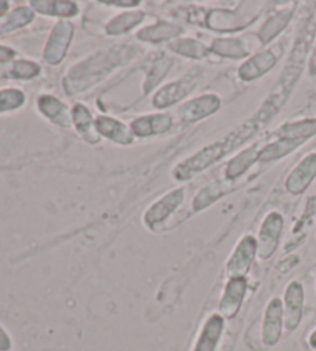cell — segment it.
Returning <instances> with one entry per match:
<instances>
[{"mask_svg":"<svg viewBox=\"0 0 316 351\" xmlns=\"http://www.w3.org/2000/svg\"><path fill=\"white\" fill-rule=\"evenodd\" d=\"M261 127H263V124H261L256 118H250L247 123L241 124L239 127H236L235 130L230 132L228 135L209 144V146L204 149H200L199 152L192 155L190 158L181 161L179 165L174 167L173 178L176 181H187L193 178L194 175L204 172L207 167L213 166L215 162L222 160L224 156L232 154L235 149H238L246 141H248Z\"/></svg>","mask_w":316,"mask_h":351,"instance_id":"cell-1","label":"cell"},{"mask_svg":"<svg viewBox=\"0 0 316 351\" xmlns=\"http://www.w3.org/2000/svg\"><path fill=\"white\" fill-rule=\"evenodd\" d=\"M130 47H108L91 54L82 62L71 66L64 77V88L68 95L82 93L99 84L114 69L130 59Z\"/></svg>","mask_w":316,"mask_h":351,"instance_id":"cell-2","label":"cell"},{"mask_svg":"<svg viewBox=\"0 0 316 351\" xmlns=\"http://www.w3.org/2000/svg\"><path fill=\"white\" fill-rule=\"evenodd\" d=\"M258 257V240L247 234L236 245L232 256L226 263V274L228 278L246 277L250 271L254 258Z\"/></svg>","mask_w":316,"mask_h":351,"instance_id":"cell-3","label":"cell"},{"mask_svg":"<svg viewBox=\"0 0 316 351\" xmlns=\"http://www.w3.org/2000/svg\"><path fill=\"white\" fill-rule=\"evenodd\" d=\"M200 73H202L200 69H193L190 73L182 76L181 80L159 88V92L153 96V106L156 108H167L184 99L198 86Z\"/></svg>","mask_w":316,"mask_h":351,"instance_id":"cell-4","label":"cell"},{"mask_svg":"<svg viewBox=\"0 0 316 351\" xmlns=\"http://www.w3.org/2000/svg\"><path fill=\"white\" fill-rule=\"evenodd\" d=\"M73 38H75V27L70 21H60L54 25L44 50V59L47 64L57 65L64 60L68 51Z\"/></svg>","mask_w":316,"mask_h":351,"instance_id":"cell-5","label":"cell"},{"mask_svg":"<svg viewBox=\"0 0 316 351\" xmlns=\"http://www.w3.org/2000/svg\"><path fill=\"white\" fill-rule=\"evenodd\" d=\"M284 219L282 215L273 210L261 223L258 234V257L261 260H269L275 254L279 245V239L282 235Z\"/></svg>","mask_w":316,"mask_h":351,"instance_id":"cell-6","label":"cell"},{"mask_svg":"<svg viewBox=\"0 0 316 351\" xmlns=\"http://www.w3.org/2000/svg\"><path fill=\"white\" fill-rule=\"evenodd\" d=\"M304 300L306 293L301 282H290L284 293V326L287 331H295L300 326L304 314Z\"/></svg>","mask_w":316,"mask_h":351,"instance_id":"cell-7","label":"cell"},{"mask_svg":"<svg viewBox=\"0 0 316 351\" xmlns=\"http://www.w3.org/2000/svg\"><path fill=\"white\" fill-rule=\"evenodd\" d=\"M185 192L184 189H176L163 195L161 199L151 204V208L145 213L144 221L151 231H157V226L162 225L176 209L179 208L181 203L184 202Z\"/></svg>","mask_w":316,"mask_h":351,"instance_id":"cell-8","label":"cell"},{"mask_svg":"<svg viewBox=\"0 0 316 351\" xmlns=\"http://www.w3.org/2000/svg\"><path fill=\"white\" fill-rule=\"evenodd\" d=\"M284 328L282 299L273 298L265 306L263 319V342L265 347H275L281 341Z\"/></svg>","mask_w":316,"mask_h":351,"instance_id":"cell-9","label":"cell"},{"mask_svg":"<svg viewBox=\"0 0 316 351\" xmlns=\"http://www.w3.org/2000/svg\"><path fill=\"white\" fill-rule=\"evenodd\" d=\"M247 288L248 283L246 277L228 278L220 302V314L224 319L236 317V314L239 313L242 304H244Z\"/></svg>","mask_w":316,"mask_h":351,"instance_id":"cell-10","label":"cell"},{"mask_svg":"<svg viewBox=\"0 0 316 351\" xmlns=\"http://www.w3.org/2000/svg\"><path fill=\"white\" fill-rule=\"evenodd\" d=\"M316 178V154H308L298 162L285 180V189L291 195H301Z\"/></svg>","mask_w":316,"mask_h":351,"instance_id":"cell-11","label":"cell"},{"mask_svg":"<svg viewBox=\"0 0 316 351\" xmlns=\"http://www.w3.org/2000/svg\"><path fill=\"white\" fill-rule=\"evenodd\" d=\"M224 328H226V319L220 313L211 314L200 328L192 351H216L221 343Z\"/></svg>","mask_w":316,"mask_h":351,"instance_id":"cell-12","label":"cell"},{"mask_svg":"<svg viewBox=\"0 0 316 351\" xmlns=\"http://www.w3.org/2000/svg\"><path fill=\"white\" fill-rule=\"evenodd\" d=\"M220 107L221 99L218 98L216 95H202L185 102V104L179 108V117L182 121H185V123H194V121H200L215 114L220 110Z\"/></svg>","mask_w":316,"mask_h":351,"instance_id":"cell-13","label":"cell"},{"mask_svg":"<svg viewBox=\"0 0 316 351\" xmlns=\"http://www.w3.org/2000/svg\"><path fill=\"white\" fill-rule=\"evenodd\" d=\"M173 125V119L170 114L166 113H155L147 114V117H141L131 121L130 129L133 135L137 138H148L155 135H162V133L168 132Z\"/></svg>","mask_w":316,"mask_h":351,"instance_id":"cell-14","label":"cell"},{"mask_svg":"<svg viewBox=\"0 0 316 351\" xmlns=\"http://www.w3.org/2000/svg\"><path fill=\"white\" fill-rule=\"evenodd\" d=\"M96 130L101 136L110 139V141L119 144V146H130V144L135 143L136 138L129 125L111 117H97Z\"/></svg>","mask_w":316,"mask_h":351,"instance_id":"cell-15","label":"cell"},{"mask_svg":"<svg viewBox=\"0 0 316 351\" xmlns=\"http://www.w3.org/2000/svg\"><path fill=\"white\" fill-rule=\"evenodd\" d=\"M276 62L278 58L272 50L261 51L258 54H254V56L248 58L246 62L239 66L238 75L242 81L252 82L254 80H258V77L264 76L267 71L272 70L273 66L276 65Z\"/></svg>","mask_w":316,"mask_h":351,"instance_id":"cell-16","label":"cell"},{"mask_svg":"<svg viewBox=\"0 0 316 351\" xmlns=\"http://www.w3.org/2000/svg\"><path fill=\"white\" fill-rule=\"evenodd\" d=\"M38 108L45 118L50 119L54 124L62 125V127L73 125L71 110L64 104L62 101L57 99L56 96H53V95L39 96Z\"/></svg>","mask_w":316,"mask_h":351,"instance_id":"cell-17","label":"cell"},{"mask_svg":"<svg viewBox=\"0 0 316 351\" xmlns=\"http://www.w3.org/2000/svg\"><path fill=\"white\" fill-rule=\"evenodd\" d=\"M73 117V125H75L76 132L81 135L88 144H97L101 139V135L96 130V119L88 110L87 106L76 104L71 108Z\"/></svg>","mask_w":316,"mask_h":351,"instance_id":"cell-18","label":"cell"},{"mask_svg":"<svg viewBox=\"0 0 316 351\" xmlns=\"http://www.w3.org/2000/svg\"><path fill=\"white\" fill-rule=\"evenodd\" d=\"M291 17H293V8L281 10V11H278V13L273 14L272 17H269V21L264 23L263 28H261L258 33L261 44L265 45L275 38H278V36L281 34L285 28H287V25L291 21Z\"/></svg>","mask_w":316,"mask_h":351,"instance_id":"cell-19","label":"cell"},{"mask_svg":"<svg viewBox=\"0 0 316 351\" xmlns=\"http://www.w3.org/2000/svg\"><path fill=\"white\" fill-rule=\"evenodd\" d=\"M316 135V118H307L301 121H293L279 127L276 130L278 138H293L300 141H308Z\"/></svg>","mask_w":316,"mask_h":351,"instance_id":"cell-20","label":"cell"},{"mask_svg":"<svg viewBox=\"0 0 316 351\" xmlns=\"http://www.w3.org/2000/svg\"><path fill=\"white\" fill-rule=\"evenodd\" d=\"M261 149L256 146V144H254V146H250L248 149L242 150L239 155H236L235 158L227 165L226 178L236 180L238 177H241V175L244 173L248 167L253 166L256 161H259Z\"/></svg>","mask_w":316,"mask_h":351,"instance_id":"cell-21","label":"cell"},{"mask_svg":"<svg viewBox=\"0 0 316 351\" xmlns=\"http://www.w3.org/2000/svg\"><path fill=\"white\" fill-rule=\"evenodd\" d=\"M182 33V28L172 22H157L155 25L148 28H144L142 32L137 33V38L144 42H151V44H157V42L170 40L179 36Z\"/></svg>","mask_w":316,"mask_h":351,"instance_id":"cell-22","label":"cell"},{"mask_svg":"<svg viewBox=\"0 0 316 351\" xmlns=\"http://www.w3.org/2000/svg\"><path fill=\"white\" fill-rule=\"evenodd\" d=\"M304 141L293 138H278L275 143L267 144L263 149H261L259 154V161H272V160H279L284 158V156L290 155L295 152L298 147H301Z\"/></svg>","mask_w":316,"mask_h":351,"instance_id":"cell-23","label":"cell"},{"mask_svg":"<svg viewBox=\"0 0 316 351\" xmlns=\"http://www.w3.org/2000/svg\"><path fill=\"white\" fill-rule=\"evenodd\" d=\"M33 11H38V13L44 16H56V17H65V19H70V17H76L79 14V7L76 2H40V0H36L31 2Z\"/></svg>","mask_w":316,"mask_h":351,"instance_id":"cell-24","label":"cell"},{"mask_svg":"<svg viewBox=\"0 0 316 351\" xmlns=\"http://www.w3.org/2000/svg\"><path fill=\"white\" fill-rule=\"evenodd\" d=\"M34 21V11L33 8L28 7H19L14 11H11L10 14L3 16L0 19V34H7L11 32H16V29L27 27L28 23Z\"/></svg>","mask_w":316,"mask_h":351,"instance_id":"cell-25","label":"cell"},{"mask_svg":"<svg viewBox=\"0 0 316 351\" xmlns=\"http://www.w3.org/2000/svg\"><path fill=\"white\" fill-rule=\"evenodd\" d=\"M210 51L218 54V56L228 58V59H242L248 56V48L239 39L227 38V39H216L210 45Z\"/></svg>","mask_w":316,"mask_h":351,"instance_id":"cell-26","label":"cell"},{"mask_svg":"<svg viewBox=\"0 0 316 351\" xmlns=\"http://www.w3.org/2000/svg\"><path fill=\"white\" fill-rule=\"evenodd\" d=\"M144 17L145 14L142 11H127V13L114 17L111 22H108L107 33L110 36H119V34L129 33L144 21Z\"/></svg>","mask_w":316,"mask_h":351,"instance_id":"cell-27","label":"cell"},{"mask_svg":"<svg viewBox=\"0 0 316 351\" xmlns=\"http://www.w3.org/2000/svg\"><path fill=\"white\" fill-rule=\"evenodd\" d=\"M170 50L190 59H204L211 53L210 47L200 44L196 39H178L170 44Z\"/></svg>","mask_w":316,"mask_h":351,"instance_id":"cell-28","label":"cell"},{"mask_svg":"<svg viewBox=\"0 0 316 351\" xmlns=\"http://www.w3.org/2000/svg\"><path fill=\"white\" fill-rule=\"evenodd\" d=\"M173 65V59L167 58V56H161L159 59H156L153 64L150 65V70L147 73V77H145V84H144V93H150L151 90L157 87V84H161L163 81V77L167 76L168 70L172 69Z\"/></svg>","mask_w":316,"mask_h":351,"instance_id":"cell-29","label":"cell"},{"mask_svg":"<svg viewBox=\"0 0 316 351\" xmlns=\"http://www.w3.org/2000/svg\"><path fill=\"white\" fill-rule=\"evenodd\" d=\"M226 192H227V187L224 181H215V183L205 186L204 189L198 193V197H194L193 209L194 210L205 209L207 206L215 203L216 199L222 197Z\"/></svg>","mask_w":316,"mask_h":351,"instance_id":"cell-30","label":"cell"},{"mask_svg":"<svg viewBox=\"0 0 316 351\" xmlns=\"http://www.w3.org/2000/svg\"><path fill=\"white\" fill-rule=\"evenodd\" d=\"M39 64L31 62V60H17L10 66L7 73H3V76L11 77V80H33V77L39 76Z\"/></svg>","mask_w":316,"mask_h":351,"instance_id":"cell-31","label":"cell"},{"mask_svg":"<svg viewBox=\"0 0 316 351\" xmlns=\"http://www.w3.org/2000/svg\"><path fill=\"white\" fill-rule=\"evenodd\" d=\"M25 93L17 88L0 90V113L11 112L25 104Z\"/></svg>","mask_w":316,"mask_h":351,"instance_id":"cell-32","label":"cell"},{"mask_svg":"<svg viewBox=\"0 0 316 351\" xmlns=\"http://www.w3.org/2000/svg\"><path fill=\"white\" fill-rule=\"evenodd\" d=\"M11 339L8 336V332L5 331L2 326H0V351H10L11 350Z\"/></svg>","mask_w":316,"mask_h":351,"instance_id":"cell-33","label":"cell"},{"mask_svg":"<svg viewBox=\"0 0 316 351\" xmlns=\"http://www.w3.org/2000/svg\"><path fill=\"white\" fill-rule=\"evenodd\" d=\"M307 69H308V73H310V75L316 76V40H315V44H313L312 53H310V56H308Z\"/></svg>","mask_w":316,"mask_h":351,"instance_id":"cell-34","label":"cell"},{"mask_svg":"<svg viewBox=\"0 0 316 351\" xmlns=\"http://www.w3.org/2000/svg\"><path fill=\"white\" fill-rule=\"evenodd\" d=\"M16 58V51L10 47H0V62H7V60Z\"/></svg>","mask_w":316,"mask_h":351,"instance_id":"cell-35","label":"cell"},{"mask_svg":"<svg viewBox=\"0 0 316 351\" xmlns=\"http://www.w3.org/2000/svg\"><path fill=\"white\" fill-rule=\"evenodd\" d=\"M107 5H116V7H136L139 5V2H135V0H131V2H105Z\"/></svg>","mask_w":316,"mask_h":351,"instance_id":"cell-36","label":"cell"},{"mask_svg":"<svg viewBox=\"0 0 316 351\" xmlns=\"http://www.w3.org/2000/svg\"><path fill=\"white\" fill-rule=\"evenodd\" d=\"M308 347L312 350H316V328L310 332L308 336Z\"/></svg>","mask_w":316,"mask_h":351,"instance_id":"cell-37","label":"cell"},{"mask_svg":"<svg viewBox=\"0 0 316 351\" xmlns=\"http://www.w3.org/2000/svg\"><path fill=\"white\" fill-rule=\"evenodd\" d=\"M10 8V3L8 2H3V0H0V19L5 16V13H7Z\"/></svg>","mask_w":316,"mask_h":351,"instance_id":"cell-38","label":"cell"}]
</instances>
